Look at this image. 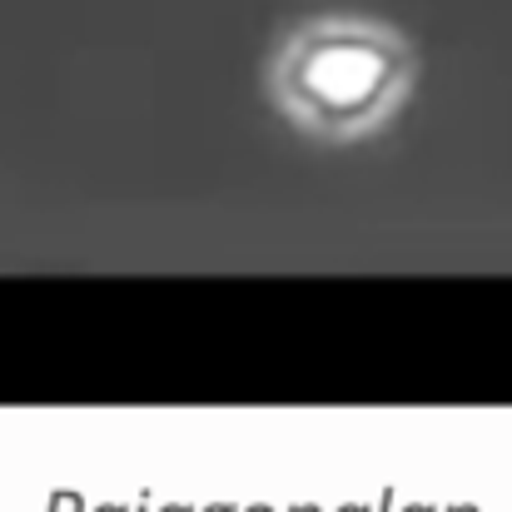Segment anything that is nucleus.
I'll return each mask as SVG.
<instances>
[{
    "label": "nucleus",
    "instance_id": "obj_1",
    "mask_svg": "<svg viewBox=\"0 0 512 512\" xmlns=\"http://www.w3.org/2000/svg\"><path fill=\"white\" fill-rule=\"evenodd\" d=\"M413 85V55L383 25L314 20L274 55L279 105L319 135L373 130Z\"/></svg>",
    "mask_w": 512,
    "mask_h": 512
}]
</instances>
